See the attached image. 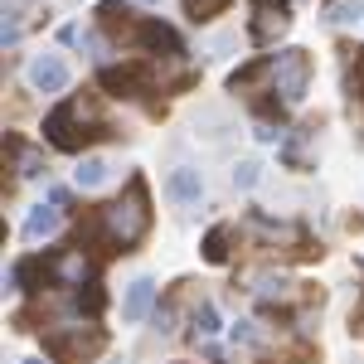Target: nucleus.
Masks as SVG:
<instances>
[{
  "mask_svg": "<svg viewBox=\"0 0 364 364\" xmlns=\"http://www.w3.org/2000/svg\"><path fill=\"white\" fill-rule=\"evenodd\" d=\"M97 29L117 39V44H127V49H141V54H166V58H180L185 54V44H180V34L161 20H141L136 10L127 5V0H97Z\"/></svg>",
  "mask_w": 364,
  "mask_h": 364,
  "instance_id": "obj_1",
  "label": "nucleus"
},
{
  "mask_svg": "<svg viewBox=\"0 0 364 364\" xmlns=\"http://www.w3.org/2000/svg\"><path fill=\"white\" fill-rule=\"evenodd\" d=\"M146 228H151V204H146V180L136 175L122 199L92 209V219L83 224V233H97L112 252H132L141 238H146Z\"/></svg>",
  "mask_w": 364,
  "mask_h": 364,
  "instance_id": "obj_2",
  "label": "nucleus"
},
{
  "mask_svg": "<svg viewBox=\"0 0 364 364\" xmlns=\"http://www.w3.org/2000/svg\"><path fill=\"white\" fill-rule=\"evenodd\" d=\"M102 136H112V122L102 117L92 92L68 97V102H58L54 112L44 117V141L58 146V151H68V156H78L83 146H92V141H102Z\"/></svg>",
  "mask_w": 364,
  "mask_h": 364,
  "instance_id": "obj_3",
  "label": "nucleus"
},
{
  "mask_svg": "<svg viewBox=\"0 0 364 364\" xmlns=\"http://www.w3.org/2000/svg\"><path fill=\"white\" fill-rule=\"evenodd\" d=\"M102 345H107V336L97 326H58L44 336V350L58 364H87L92 355H102Z\"/></svg>",
  "mask_w": 364,
  "mask_h": 364,
  "instance_id": "obj_4",
  "label": "nucleus"
},
{
  "mask_svg": "<svg viewBox=\"0 0 364 364\" xmlns=\"http://www.w3.org/2000/svg\"><path fill=\"white\" fill-rule=\"evenodd\" d=\"M311 83V54L306 49H282L272 54V92H282V102H301Z\"/></svg>",
  "mask_w": 364,
  "mask_h": 364,
  "instance_id": "obj_5",
  "label": "nucleus"
},
{
  "mask_svg": "<svg viewBox=\"0 0 364 364\" xmlns=\"http://www.w3.org/2000/svg\"><path fill=\"white\" fill-rule=\"evenodd\" d=\"M102 87L112 97H141L156 87V63L151 58H127V63H107L102 68Z\"/></svg>",
  "mask_w": 364,
  "mask_h": 364,
  "instance_id": "obj_6",
  "label": "nucleus"
},
{
  "mask_svg": "<svg viewBox=\"0 0 364 364\" xmlns=\"http://www.w3.org/2000/svg\"><path fill=\"white\" fill-rule=\"evenodd\" d=\"M291 29V5L287 0H252V20H248V39L257 49L277 44L282 34Z\"/></svg>",
  "mask_w": 364,
  "mask_h": 364,
  "instance_id": "obj_7",
  "label": "nucleus"
},
{
  "mask_svg": "<svg viewBox=\"0 0 364 364\" xmlns=\"http://www.w3.org/2000/svg\"><path fill=\"white\" fill-rule=\"evenodd\" d=\"M44 272H49V287H83L92 282V262L83 248H63L44 257Z\"/></svg>",
  "mask_w": 364,
  "mask_h": 364,
  "instance_id": "obj_8",
  "label": "nucleus"
},
{
  "mask_svg": "<svg viewBox=\"0 0 364 364\" xmlns=\"http://www.w3.org/2000/svg\"><path fill=\"white\" fill-rule=\"evenodd\" d=\"M29 87L34 92H63L68 87V63L58 54H39L29 63Z\"/></svg>",
  "mask_w": 364,
  "mask_h": 364,
  "instance_id": "obj_9",
  "label": "nucleus"
},
{
  "mask_svg": "<svg viewBox=\"0 0 364 364\" xmlns=\"http://www.w3.org/2000/svg\"><path fill=\"white\" fill-rule=\"evenodd\" d=\"M58 224H63V209H58V204H34L20 233H25V243H44V238L58 233Z\"/></svg>",
  "mask_w": 364,
  "mask_h": 364,
  "instance_id": "obj_10",
  "label": "nucleus"
},
{
  "mask_svg": "<svg viewBox=\"0 0 364 364\" xmlns=\"http://www.w3.org/2000/svg\"><path fill=\"white\" fill-rule=\"evenodd\" d=\"M166 195L175 199V204H199V199H204V180H199V170L175 166L166 175Z\"/></svg>",
  "mask_w": 364,
  "mask_h": 364,
  "instance_id": "obj_11",
  "label": "nucleus"
},
{
  "mask_svg": "<svg viewBox=\"0 0 364 364\" xmlns=\"http://www.w3.org/2000/svg\"><path fill=\"white\" fill-rule=\"evenodd\" d=\"M151 306H156V282L151 277H136L132 287H127V301H122V321H146L151 316Z\"/></svg>",
  "mask_w": 364,
  "mask_h": 364,
  "instance_id": "obj_12",
  "label": "nucleus"
},
{
  "mask_svg": "<svg viewBox=\"0 0 364 364\" xmlns=\"http://www.w3.org/2000/svg\"><path fill=\"white\" fill-rule=\"evenodd\" d=\"M272 78V54H262V58H252V63H243L233 78H228V87L233 92H257V83H267Z\"/></svg>",
  "mask_w": 364,
  "mask_h": 364,
  "instance_id": "obj_13",
  "label": "nucleus"
},
{
  "mask_svg": "<svg viewBox=\"0 0 364 364\" xmlns=\"http://www.w3.org/2000/svg\"><path fill=\"white\" fill-rule=\"evenodd\" d=\"M238 238V228H228V224H219V228H209L204 233V243H199V252H204V262H228V243Z\"/></svg>",
  "mask_w": 364,
  "mask_h": 364,
  "instance_id": "obj_14",
  "label": "nucleus"
},
{
  "mask_svg": "<svg viewBox=\"0 0 364 364\" xmlns=\"http://www.w3.org/2000/svg\"><path fill=\"white\" fill-rule=\"evenodd\" d=\"M340 54H345V92L350 102L364 107V49H340Z\"/></svg>",
  "mask_w": 364,
  "mask_h": 364,
  "instance_id": "obj_15",
  "label": "nucleus"
},
{
  "mask_svg": "<svg viewBox=\"0 0 364 364\" xmlns=\"http://www.w3.org/2000/svg\"><path fill=\"white\" fill-rule=\"evenodd\" d=\"M5 146L15 151V175H25V180H34V175H44V156H39L34 146H25L20 136H10Z\"/></svg>",
  "mask_w": 364,
  "mask_h": 364,
  "instance_id": "obj_16",
  "label": "nucleus"
},
{
  "mask_svg": "<svg viewBox=\"0 0 364 364\" xmlns=\"http://www.w3.org/2000/svg\"><path fill=\"white\" fill-rule=\"evenodd\" d=\"M102 301H107V296H102V287H97V282H83V287H68V306L78 311V316H97V311H102Z\"/></svg>",
  "mask_w": 364,
  "mask_h": 364,
  "instance_id": "obj_17",
  "label": "nucleus"
},
{
  "mask_svg": "<svg viewBox=\"0 0 364 364\" xmlns=\"http://www.w3.org/2000/svg\"><path fill=\"white\" fill-rule=\"evenodd\" d=\"M73 180H78V190H97V185L107 180V161H97V156H83V166L73 170Z\"/></svg>",
  "mask_w": 364,
  "mask_h": 364,
  "instance_id": "obj_18",
  "label": "nucleus"
},
{
  "mask_svg": "<svg viewBox=\"0 0 364 364\" xmlns=\"http://www.w3.org/2000/svg\"><path fill=\"white\" fill-rule=\"evenodd\" d=\"M228 10V0H185V15L195 20V25H209V20H219Z\"/></svg>",
  "mask_w": 364,
  "mask_h": 364,
  "instance_id": "obj_19",
  "label": "nucleus"
},
{
  "mask_svg": "<svg viewBox=\"0 0 364 364\" xmlns=\"http://www.w3.org/2000/svg\"><path fill=\"white\" fill-rule=\"evenodd\" d=\"M190 326H195V336H214V331H219V311L209 306V301H199V306L190 311Z\"/></svg>",
  "mask_w": 364,
  "mask_h": 364,
  "instance_id": "obj_20",
  "label": "nucleus"
},
{
  "mask_svg": "<svg viewBox=\"0 0 364 364\" xmlns=\"http://www.w3.org/2000/svg\"><path fill=\"white\" fill-rule=\"evenodd\" d=\"M257 175H262L257 161H238V166H233V185H238V190H252V185H257Z\"/></svg>",
  "mask_w": 364,
  "mask_h": 364,
  "instance_id": "obj_21",
  "label": "nucleus"
},
{
  "mask_svg": "<svg viewBox=\"0 0 364 364\" xmlns=\"http://www.w3.org/2000/svg\"><path fill=\"white\" fill-rule=\"evenodd\" d=\"M360 15H364L360 0H340V5L331 10V15H326V20H331V25H345V20H360Z\"/></svg>",
  "mask_w": 364,
  "mask_h": 364,
  "instance_id": "obj_22",
  "label": "nucleus"
},
{
  "mask_svg": "<svg viewBox=\"0 0 364 364\" xmlns=\"http://www.w3.org/2000/svg\"><path fill=\"white\" fill-rule=\"evenodd\" d=\"M83 49H92V58H107V39L102 34H83Z\"/></svg>",
  "mask_w": 364,
  "mask_h": 364,
  "instance_id": "obj_23",
  "label": "nucleus"
},
{
  "mask_svg": "<svg viewBox=\"0 0 364 364\" xmlns=\"http://www.w3.org/2000/svg\"><path fill=\"white\" fill-rule=\"evenodd\" d=\"M228 336H233V345H252V321H238Z\"/></svg>",
  "mask_w": 364,
  "mask_h": 364,
  "instance_id": "obj_24",
  "label": "nucleus"
},
{
  "mask_svg": "<svg viewBox=\"0 0 364 364\" xmlns=\"http://www.w3.org/2000/svg\"><path fill=\"white\" fill-rule=\"evenodd\" d=\"M49 204H58V209H68V204H73V195H68V190H49Z\"/></svg>",
  "mask_w": 364,
  "mask_h": 364,
  "instance_id": "obj_25",
  "label": "nucleus"
},
{
  "mask_svg": "<svg viewBox=\"0 0 364 364\" xmlns=\"http://www.w3.org/2000/svg\"><path fill=\"white\" fill-rule=\"evenodd\" d=\"M136 5H161V0H136Z\"/></svg>",
  "mask_w": 364,
  "mask_h": 364,
  "instance_id": "obj_26",
  "label": "nucleus"
},
{
  "mask_svg": "<svg viewBox=\"0 0 364 364\" xmlns=\"http://www.w3.org/2000/svg\"><path fill=\"white\" fill-rule=\"evenodd\" d=\"M20 364H44V360H20Z\"/></svg>",
  "mask_w": 364,
  "mask_h": 364,
  "instance_id": "obj_27",
  "label": "nucleus"
},
{
  "mask_svg": "<svg viewBox=\"0 0 364 364\" xmlns=\"http://www.w3.org/2000/svg\"><path fill=\"white\" fill-rule=\"evenodd\" d=\"M20 5H25V0H20Z\"/></svg>",
  "mask_w": 364,
  "mask_h": 364,
  "instance_id": "obj_28",
  "label": "nucleus"
}]
</instances>
